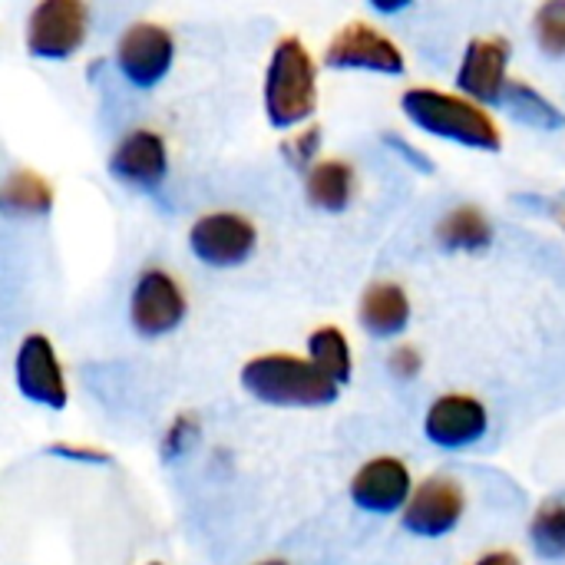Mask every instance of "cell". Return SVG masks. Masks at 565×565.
I'll use <instances>...</instances> for the list:
<instances>
[{
    "label": "cell",
    "mask_w": 565,
    "mask_h": 565,
    "mask_svg": "<svg viewBox=\"0 0 565 565\" xmlns=\"http://www.w3.org/2000/svg\"><path fill=\"white\" fill-rule=\"evenodd\" d=\"M401 109L420 132H430L437 139H450L480 152L503 149V132L497 119L467 96L444 93L434 86H411L401 96Z\"/></svg>",
    "instance_id": "cell-1"
},
{
    "label": "cell",
    "mask_w": 565,
    "mask_h": 565,
    "mask_svg": "<svg viewBox=\"0 0 565 565\" xmlns=\"http://www.w3.org/2000/svg\"><path fill=\"white\" fill-rule=\"evenodd\" d=\"M242 387L271 407H328L341 391L324 371L295 354L252 358L242 367Z\"/></svg>",
    "instance_id": "cell-2"
},
{
    "label": "cell",
    "mask_w": 565,
    "mask_h": 565,
    "mask_svg": "<svg viewBox=\"0 0 565 565\" xmlns=\"http://www.w3.org/2000/svg\"><path fill=\"white\" fill-rule=\"evenodd\" d=\"M318 106V70L298 36L278 40L265 70V116L275 129L301 126Z\"/></svg>",
    "instance_id": "cell-3"
},
{
    "label": "cell",
    "mask_w": 565,
    "mask_h": 565,
    "mask_svg": "<svg viewBox=\"0 0 565 565\" xmlns=\"http://www.w3.org/2000/svg\"><path fill=\"white\" fill-rule=\"evenodd\" d=\"M89 26V10L79 0H43L26 17V53L36 60L73 56Z\"/></svg>",
    "instance_id": "cell-4"
},
{
    "label": "cell",
    "mask_w": 565,
    "mask_h": 565,
    "mask_svg": "<svg viewBox=\"0 0 565 565\" xmlns=\"http://www.w3.org/2000/svg\"><path fill=\"white\" fill-rule=\"evenodd\" d=\"M324 63L331 70H371V73H387V76H401L407 70L404 50L387 33L361 20L341 26L331 36L324 50Z\"/></svg>",
    "instance_id": "cell-5"
},
{
    "label": "cell",
    "mask_w": 565,
    "mask_h": 565,
    "mask_svg": "<svg viewBox=\"0 0 565 565\" xmlns=\"http://www.w3.org/2000/svg\"><path fill=\"white\" fill-rule=\"evenodd\" d=\"M258 232L238 212H209L189 228V248L209 268H235L252 258Z\"/></svg>",
    "instance_id": "cell-6"
},
{
    "label": "cell",
    "mask_w": 565,
    "mask_h": 565,
    "mask_svg": "<svg viewBox=\"0 0 565 565\" xmlns=\"http://www.w3.org/2000/svg\"><path fill=\"white\" fill-rule=\"evenodd\" d=\"M185 311H189L185 291L169 271L149 268L139 275L132 298H129V321L142 338L172 334L185 321Z\"/></svg>",
    "instance_id": "cell-7"
},
{
    "label": "cell",
    "mask_w": 565,
    "mask_h": 565,
    "mask_svg": "<svg viewBox=\"0 0 565 565\" xmlns=\"http://www.w3.org/2000/svg\"><path fill=\"white\" fill-rule=\"evenodd\" d=\"M172 56H175L172 33L162 23H149V20L129 23L116 43V66L139 89L162 83L172 66Z\"/></svg>",
    "instance_id": "cell-8"
},
{
    "label": "cell",
    "mask_w": 565,
    "mask_h": 565,
    "mask_svg": "<svg viewBox=\"0 0 565 565\" xmlns=\"http://www.w3.org/2000/svg\"><path fill=\"white\" fill-rule=\"evenodd\" d=\"M510 40L507 36H477L467 43L460 70H457V86L467 99L480 106L503 103L507 86H510Z\"/></svg>",
    "instance_id": "cell-9"
},
{
    "label": "cell",
    "mask_w": 565,
    "mask_h": 565,
    "mask_svg": "<svg viewBox=\"0 0 565 565\" xmlns=\"http://www.w3.org/2000/svg\"><path fill=\"white\" fill-rule=\"evenodd\" d=\"M467 510V497H463V487L454 480V477H430L424 480L411 503L404 507L401 513V523L407 533L414 536H427V540H437V536H447L457 530L460 516Z\"/></svg>",
    "instance_id": "cell-10"
},
{
    "label": "cell",
    "mask_w": 565,
    "mask_h": 565,
    "mask_svg": "<svg viewBox=\"0 0 565 565\" xmlns=\"http://www.w3.org/2000/svg\"><path fill=\"white\" fill-rule=\"evenodd\" d=\"M13 374H17V387L26 401L50 407V411H63L66 407V377H63V364L53 351V341L46 334H26L17 348V361H13Z\"/></svg>",
    "instance_id": "cell-11"
},
{
    "label": "cell",
    "mask_w": 565,
    "mask_h": 565,
    "mask_svg": "<svg viewBox=\"0 0 565 565\" xmlns=\"http://www.w3.org/2000/svg\"><path fill=\"white\" fill-rule=\"evenodd\" d=\"M487 407L470 394H444L424 417V434L440 450H463L487 437Z\"/></svg>",
    "instance_id": "cell-12"
},
{
    "label": "cell",
    "mask_w": 565,
    "mask_h": 565,
    "mask_svg": "<svg viewBox=\"0 0 565 565\" xmlns=\"http://www.w3.org/2000/svg\"><path fill=\"white\" fill-rule=\"evenodd\" d=\"M411 497H414L411 470L397 457L367 460L351 480V500L364 513H377V516H391L397 510L404 513Z\"/></svg>",
    "instance_id": "cell-13"
},
{
    "label": "cell",
    "mask_w": 565,
    "mask_h": 565,
    "mask_svg": "<svg viewBox=\"0 0 565 565\" xmlns=\"http://www.w3.org/2000/svg\"><path fill=\"white\" fill-rule=\"evenodd\" d=\"M109 172L113 179L136 185V189H156L162 185L169 172V149L166 139L152 129H132L126 132L113 156H109Z\"/></svg>",
    "instance_id": "cell-14"
},
{
    "label": "cell",
    "mask_w": 565,
    "mask_h": 565,
    "mask_svg": "<svg viewBox=\"0 0 565 565\" xmlns=\"http://www.w3.org/2000/svg\"><path fill=\"white\" fill-rule=\"evenodd\" d=\"M358 321L371 338H397L411 324V298L397 281H374L361 295Z\"/></svg>",
    "instance_id": "cell-15"
},
{
    "label": "cell",
    "mask_w": 565,
    "mask_h": 565,
    "mask_svg": "<svg viewBox=\"0 0 565 565\" xmlns=\"http://www.w3.org/2000/svg\"><path fill=\"white\" fill-rule=\"evenodd\" d=\"M305 195L321 212H344L354 199V169L344 159H321L308 169Z\"/></svg>",
    "instance_id": "cell-16"
},
{
    "label": "cell",
    "mask_w": 565,
    "mask_h": 565,
    "mask_svg": "<svg viewBox=\"0 0 565 565\" xmlns=\"http://www.w3.org/2000/svg\"><path fill=\"white\" fill-rule=\"evenodd\" d=\"M437 242L450 252H483L493 242V225L483 209L457 205L437 222Z\"/></svg>",
    "instance_id": "cell-17"
},
{
    "label": "cell",
    "mask_w": 565,
    "mask_h": 565,
    "mask_svg": "<svg viewBox=\"0 0 565 565\" xmlns=\"http://www.w3.org/2000/svg\"><path fill=\"white\" fill-rule=\"evenodd\" d=\"M503 106L526 126L533 129H543V132H556V129H565V113L546 99L536 86L523 83V79H510L507 86V96H503Z\"/></svg>",
    "instance_id": "cell-18"
},
{
    "label": "cell",
    "mask_w": 565,
    "mask_h": 565,
    "mask_svg": "<svg viewBox=\"0 0 565 565\" xmlns=\"http://www.w3.org/2000/svg\"><path fill=\"white\" fill-rule=\"evenodd\" d=\"M3 209L10 215H46L53 209V185L33 169H13L3 182Z\"/></svg>",
    "instance_id": "cell-19"
},
{
    "label": "cell",
    "mask_w": 565,
    "mask_h": 565,
    "mask_svg": "<svg viewBox=\"0 0 565 565\" xmlns=\"http://www.w3.org/2000/svg\"><path fill=\"white\" fill-rule=\"evenodd\" d=\"M308 361L318 371H324L338 387L351 381V371H354L351 344H348L344 331L334 328V324H324V328L308 334Z\"/></svg>",
    "instance_id": "cell-20"
},
{
    "label": "cell",
    "mask_w": 565,
    "mask_h": 565,
    "mask_svg": "<svg viewBox=\"0 0 565 565\" xmlns=\"http://www.w3.org/2000/svg\"><path fill=\"white\" fill-rule=\"evenodd\" d=\"M530 543H533L536 556H543V559H559V556H565L563 500H550V503H543L533 513V520H530Z\"/></svg>",
    "instance_id": "cell-21"
},
{
    "label": "cell",
    "mask_w": 565,
    "mask_h": 565,
    "mask_svg": "<svg viewBox=\"0 0 565 565\" xmlns=\"http://www.w3.org/2000/svg\"><path fill=\"white\" fill-rule=\"evenodd\" d=\"M536 43L550 56H565V0H550L533 17Z\"/></svg>",
    "instance_id": "cell-22"
},
{
    "label": "cell",
    "mask_w": 565,
    "mask_h": 565,
    "mask_svg": "<svg viewBox=\"0 0 565 565\" xmlns=\"http://www.w3.org/2000/svg\"><path fill=\"white\" fill-rule=\"evenodd\" d=\"M318 146H321V129H318V126H308V129H301V132H291V139L281 142V152L288 156V162L311 169V166H315L311 159L318 156Z\"/></svg>",
    "instance_id": "cell-23"
},
{
    "label": "cell",
    "mask_w": 565,
    "mask_h": 565,
    "mask_svg": "<svg viewBox=\"0 0 565 565\" xmlns=\"http://www.w3.org/2000/svg\"><path fill=\"white\" fill-rule=\"evenodd\" d=\"M195 437H199V424H195V417H192V414L175 417V420L169 424V430H166V440H162L166 457L172 460V457L185 454V450L195 444Z\"/></svg>",
    "instance_id": "cell-24"
},
{
    "label": "cell",
    "mask_w": 565,
    "mask_h": 565,
    "mask_svg": "<svg viewBox=\"0 0 565 565\" xmlns=\"http://www.w3.org/2000/svg\"><path fill=\"white\" fill-rule=\"evenodd\" d=\"M387 367H391V374H394V377L411 381V377H417V374H420L424 358H420V351H417L414 344H397V348L387 354Z\"/></svg>",
    "instance_id": "cell-25"
},
{
    "label": "cell",
    "mask_w": 565,
    "mask_h": 565,
    "mask_svg": "<svg viewBox=\"0 0 565 565\" xmlns=\"http://www.w3.org/2000/svg\"><path fill=\"white\" fill-rule=\"evenodd\" d=\"M50 454L56 457H70V460H93V463H109V457L103 450H89V447H66V444H53Z\"/></svg>",
    "instance_id": "cell-26"
},
{
    "label": "cell",
    "mask_w": 565,
    "mask_h": 565,
    "mask_svg": "<svg viewBox=\"0 0 565 565\" xmlns=\"http://www.w3.org/2000/svg\"><path fill=\"white\" fill-rule=\"evenodd\" d=\"M473 565H523L513 553H487L480 563H473Z\"/></svg>",
    "instance_id": "cell-27"
},
{
    "label": "cell",
    "mask_w": 565,
    "mask_h": 565,
    "mask_svg": "<svg viewBox=\"0 0 565 565\" xmlns=\"http://www.w3.org/2000/svg\"><path fill=\"white\" fill-rule=\"evenodd\" d=\"M258 565H288V563H281V559H268V563H258Z\"/></svg>",
    "instance_id": "cell-28"
},
{
    "label": "cell",
    "mask_w": 565,
    "mask_h": 565,
    "mask_svg": "<svg viewBox=\"0 0 565 565\" xmlns=\"http://www.w3.org/2000/svg\"><path fill=\"white\" fill-rule=\"evenodd\" d=\"M149 565H162V563H149Z\"/></svg>",
    "instance_id": "cell-29"
}]
</instances>
